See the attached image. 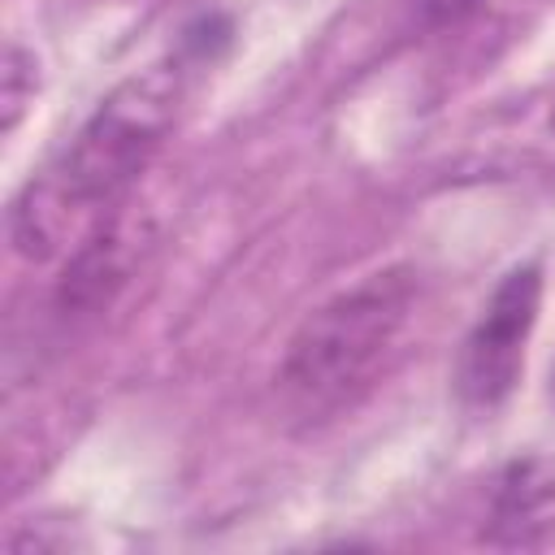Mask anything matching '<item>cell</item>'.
<instances>
[{"instance_id": "obj_5", "label": "cell", "mask_w": 555, "mask_h": 555, "mask_svg": "<svg viewBox=\"0 0 555 555\" xmlns=\"http://www.w3.org/2000/svg\"><path fill=\"white\" fill-rule=\"evenodd\" d=\"M481 538L507 551H538L555 542V464L551 460L525 455L499 473Z\"/></svg>"}, {"instance_id": "obj_6", "label": "cell", "mask_w": 555, "mask_h": 555, "mask_svg": "<svg viewBox=\"0 0 555 555\" xmlns=\"http://www.w3.org/2000/svg\"><path fill=\"white\" fill-rule=\"evenodd\" d=\"M35 91H39V61L22 48V43H9L4 48V69H0V108H4V134L17 130L26 104H35Z\"/></svg>"}, {"instance_id": "obj_4", "label": "cell", "mask_w": 555, "mask_h": 555, "mask_svg": "<svg viewBox=\"0 0 555 555\" xmlns=\"http://www.w3.org/2000/svg\"><path fill=\"white\" fill-rule=\"evenodd\" d=\"M147 247H152V217L139 212L134 204H117L108 217H100L61 264V278L52 291L56 321L82 325L108 312L113 299L134 278V269L143 264Z\"/></svg>"}, {"instance_id": "obj_2", "label": "cell", "mask_w": 555, "mask_h": 555, "mask_svg": "<svg viewBox=\"0 0 555 555\" xmlns=\"http://www.w3.org/2000/svg\"><path fill=\"white\" fill-rule=\"evenodd\" d=\"M416 295L421 273L412 264H386L308 312L278 369L286 408L312 425L360 403L399 351Z\"/></svg>"}, {"instance_id": "obj_1", "label": "cell", "mask_w": 555, "mask_h": 555, "mask_svg": "<svg viewBox=\"0 0 555 555\" xmlns=\"http://www.w3.org/2000/svg\"><path fill=\"white\" fill-rule=\"evenodd\" d=\"M182 87V61H160L121 78L95 104L74 143L9 204V243L22 260L69 256L100 217L126 204L178 121Z\"/></svg>"}, {"instance_id": "obj_3", "label": "cell", "mask_w": 555, "mask_h": 555, "mask_svg": "<svg viewBox=\"0 0 555 555\" xmlns=\"http://www.w3.org/2000/svg\"><path fill=\"white\" fill-rule=\"evenodd\" d=\"M538 308H542V264L538 260L512 264L460 343L455 395L468 412H494L512 399L525 373V347L538 325Z\"/></svg>"}]
</instances>
